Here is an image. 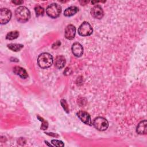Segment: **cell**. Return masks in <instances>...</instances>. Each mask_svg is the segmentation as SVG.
<instances>
[{
	"mask_svg": "<svg viewBox=\"0 0 147 147\" xmlns=\"http://www.w3.org/2000/svg\"><path fill=\"white\" fill-rule=\"evenodd\" d=\"M53 62V57L48 53H42L40 54L37 59V63L39 67L43 69L50 67Z\"/></svg>",
	"mask_w": 147,
	"mask_h": 147,
	"instance_id": "1",
	"label": "cell"
},
{
	"mask_svg": "<svg viewBox=\"0 0 147 147\" xmlns=\"http://www.w3.org/2000/svg\"><path fill=\"white\" fill-rule=\"evenodd\" d=\"M15 17L18 21L24 23L30 18V13L26 7L20 6L15 11Z\"/></svg>",
	"mask_w": 147,
	"mask_h": 147,
	"instance_id": "2",
	"label": "cell"
},
{
	"mask_svg": "<svg viewBox=\"0 0 147 147\" xmlns=\"http://www.w3.org/2000/svg\"><path fill=\"white\" fill-rule=\"evenodd\" d=\"M61 11V6L56 3H52L48 6L46 9L47 15L52 18H56L58 17Z\"/></svg>",
	"mask_w": 147,
	"mask_h": 147,
	"instance_id": "3",
	"label": "cell"
},
{
	"mask_svg": "<svg viewBox=\"0 0 147 147\" xmlns=\"http://www.w3.org/2000/svg\"><path fill=\"white\" fill-rule=\"evenodd\" d=\"M92 125L97 130L99 131H104L107 129L109 122L105 118L102 117H98L94 119Z\"/></svg>",
	"mask_w": 147,
	"mask_h": 147,
	"instance_id": "4",
	"label": "cell"
},
{
	"mask_svg": "<svg viewBox=\"0 0 147 147\" xmlns=\"http://www.w3.org/2000/svg\"><path fill=\"white\" fill-rule=\"evenodd\" d=\"M93 29L88 22H83L78 28V33L81 36H88L92 33Z\"/></svg>",
	"mask_w": 147,
	"mask_h": 147,
	"instance_id": "5",
	"label": "cell"
},
{
	"mask_svg": "<svg viewBox=\"0 0 147 147\" xmlns=\"http://www.w3.org/2000/svg\"><path fill=\"white\" fill-rule=\"evenodd\" d=\"M12 14L7 8H2L0 10V22L1 24H7L11 19Z\"/></svg>",
	"mask_w": 147,
	"mask_h": 147,
	"instance_id": "6",
	"label": "cell"
},
{
	"mask_svg": "<svg viewBox=\"0 0 147 147\" xmlns=\"http://www.w3.org/2000/svg\"><path fill=\"white\" fill-rule=\"evenodd\" d=\"M77 115L78 118L81 120L82 122L86 125L91 126L92 124L90 114L84 111L80 110L77 113Z\"/></svg>",
	"mask_w": 147,
	"mask_h": 147,
	"instance_id": "7",
	"label": "cell"
},
{
	"mask_svg": "<svg viewBox=\"0 0 147 147\" xmlns=\"http://www.w3.org/2000/svg\"><path fill=\"white\" fill-rule=\"evenodd\" d=\"M91 16L96 19H101L104 15L103 10L100 5L94 6L91 10Z\"/></svg>",
	"mask_w": 147,
	"mask_h": 147,
	"instance_id": "8",
	"label": "cell"
},
{
	"mask_svg": "<svg viewBox=\"0 0 147 147\" xmlns=\"http://www.w3.org/2000/svg\"><path fill=\"white\" fill-rule=\"evenodd\" d=\"M76 34V28L73 25L69 24L67 26L64 32L65 37L68 40L74 38Z\"/></svg>",
	"mask_w": 147,
	"mask_h": 147,
	"instance_id": "9",
	"label": "cell"
},
{
	"mask_svg": "<svg viewBox=\"0 0 147 147\" xmlns=\"http://www.w3.org/2000/svg\"><path fill=\"white\" fill-rule=\"evenodd\" d=\"M72 52L74 55L76 57H80L83 55V48L82 45L79 42H75L72 44Z\"/></svg>",
	"mask_w": 147,
	"mask_h": 147,
	"instance_id": "10",
	"label": "cell"
},
{
	"mask_svg": "<svg viewBox=\"0 0 147 147\" xmlns=\"http://www.w3.org/2000/svg\"><path fill=\"white\" fill-rule=\"evenodd\" d=\"M65 63H66L65 59L64 56L62 55H59L56 56L54 61L55 66L58 69H61L63 68L65 64Z\"/></svg>",
	"mask_w": 147,
	"mask_h": 147,
	"instance_id": "11",
	"label": "cell"
},
{
	"mask_svg": "<svg viewBox=\"0 0 147 147\" xmlns=\"http://www.w3.org/2000/svg\"><path fill=\"white\" fill-rule=\"evenodd\" d=\"M13 72L14 74L20 76L21 78L23 79H26L28 76V73L26 70L24 68L19 66L14 67L13 68Z\"/></svg>",
	"mask_w": 147,
	"mask_h": 147,
	"instance_id": "12",
	"label": "cell"
},
{
	"mask_svg": "<svg viewBox=\"0 0 147 147\" xmlns=\"http://www.w3.org/2000/svg\"><path fill=\"white\" fill-rule=\"evenodd\" d=\"M146 121L144 120L141 121L137 125L136 131L140 134H146Z\"/></svg>",
	"mask_w": 147,
	"mask_h": 147,
	"instance_id": "13",
	"label": "cell"
},
{
	"mask_svg": "<svg viewBox=\"0 0 147 147\" xmlns=\"http://www.w3.org/2000/svg\"><path fill=\"white\" fill-rule=\"evenodd\" d=\"M79 11L78 7L76 6H72L67 8L64 11V15L66 17H71Z\"/></svg>",
	"mask_w": 147,
	"mask_h": 147,
	"instance_id": "14",
	"label": "cell"
},
{
	"mask_svg": "<svg viewBox=\"0 0 147 147\" xmlns=\"http://www.w3.org/2000/svg\"><path fill=\"white\" fill-rule=\"evenodd\" d=\"M23 45L20 44H13L11 43L7 45V47L11 51L17 52L20 51L23 48Z\"/></svg>",
	"mask_w": 147,
	"mask_h": 147,
	"instance_id": "15",
	"label": "cell"
},
{
	"mask_svg": "<svg viewBox=\"0 0 147 147\" xmlns=\"http://www.w3.org/2000/svg\"><path fill=\"white\" fill-rule=\"evenodd\" d=\"M19 36V32L18 31H11L9 32L6 36V38L7 40H14L17 38Z\"/></svg>",
	"mask_w": 147,
	"mask_h": 147,
	"instance_id": "16",
	"label": "cell"
},
{
	"mask_svg": "<svg viewBox=\"0 0 147 147\" xmlns=\"http://www.w3.org/2000/svg\"><path fill=\"white\" fill-rule=\"evenodd\" d=\"M34 10H35L36 15L37 17H38L40 16H42L44 13V8L40 5L36 6L34 7Z\"/></svg>",
	"mask_w": 147,
	"mask_h": 147,
	"instance_id": "17",
	"label": "cell"
},
{
	"mask_svg": "<svg viewBox=\"0 0 147 147\" xmlns=\"http://www.w3.org/2000/svg\"><path fill=\"white\" fill-rule=\"evenodd\" d=\"M37 118H38V119L42 122V125H41V129H42V130H46L48 126V122L45 120L42 117H40L39 115H37Z\"/></svg>",
	"mask_w": 147,
	"mask_h": 147,
	"instance_id": "18",
	"label": "cell"
},
{
	"mask_svg": "<svg viewBox=\"0 0 147 147\" xmlns=\"http://www.w3.org/2000/svg\"><path fill=\"white\" fill-rule=\"evenodd\" d=\"M51 142L53 145L56 146H63L64 145L61 141H59L57 140H52L51 141Z\"/></svg>",
	"mask_w": 147,
	"mask_h": 147,
	"instance_id": "19",
	"label": "cell"
},
{
	"mask_svg": "<svg viewBox=\"0 0 147 147\" xmlns=\"http://www.w3.org/2000/svg\"><path fill=\"white\" fill-rule=\"evenodd\" d=\"M61 104L62 105V107L64 109V110L67 113H68L69 112V109H68V105H67L66 101L65 100H64V99L61 100Z\"/></svg>",
	"mask_w": 147,
	"mask_h": 147,
	"instance_id": "20",
	"label": "cell"
},
{
	"mask_svg": "<svg viewBox=\"0 0 147 147\" xmlns=\"http://www.w3.org/2000/svg\"><path fill=\"white\" fill-rule=\"evenodd\" d=\"M60 41H57L56 42H55L53 45H52V48L53 49H56L58 47H59V46L60 45Z\"/></svg>",
	"mask_w": 147,
	"mask_h": 147,
	"instance_id": "21",
	"label": "cell"
},
{
	"mask_svg": "<svg viewBox=\"0 0 147 147\" xmlns=\"http://www.w3.org/2000/svg\"><path fill=\"white\" fill-rule=\"evenodd\" d=\"M71 73V69H70L69 68H68V67H67V68L65 69V70L64 71V74L65 75H69Z\"/></svg>",
	"mask_w": 147,
	"mask_h": 147,
	"instance_id": "22",
	"label": "cell"
},
{
	"mask_svg": "<svg viewBox=\"0 0 147 147\" xmlns=\"http://www.w3.org/2000/svg\"><path fill=\"white\" fill-rule=\"evenodd\" d=\"M12 2L16 5H21L24 2L22 1H20V0H17V1H12Z\"/></svg>",
	"mask_w": 147,
	"mask_h": 147,
	"instance_id": "23",
	"label": "cell"
},
{
	"mask_svg": "<svg viewBox=\"0 0 147 147\" xmlns=\"http://www.w3.org/2000/svg\"><path fill=\"white\" fill-rule=\"evenodd\" d=\"M79 2L80 3V4L82 5H86V3H87L88 2V1H79Z\"/></svg>",
	"mask_w": 147,
	"mask_h": 147,
	"instance_id": "24",
	"label": "cell"
}]
</instances>
